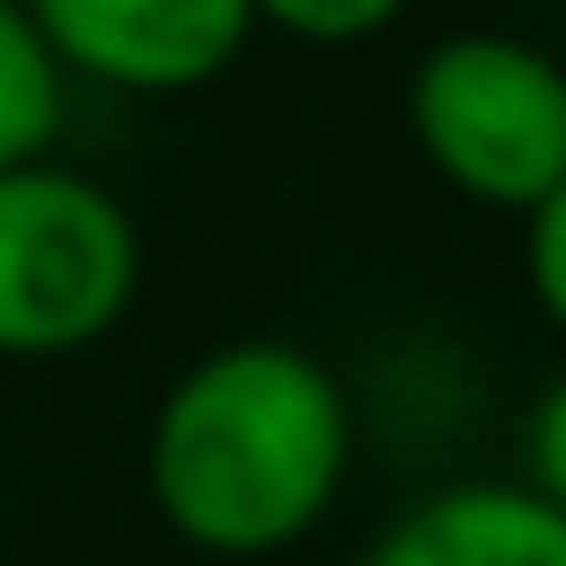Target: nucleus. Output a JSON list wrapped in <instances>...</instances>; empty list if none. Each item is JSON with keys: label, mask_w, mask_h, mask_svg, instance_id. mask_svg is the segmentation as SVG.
I'll list each match as a JSON object with an SVG mask.
<instances>
[{"label": "nucleus", "mask_w": 566, "mask_h": 566, "mask_svg": "<svg viewBox=\"0 0 566 566\" xmlns=\"http://www.w3.org/2000/svg\"><path fill=\"white\" fill-rule=\"evenodd\" d=\"M354 469L345 380L292 336H230L195 354L142 442L159 522L203 557H274L310 539Z\"/></svg>", "instance_id": "f257e3e1"}, {"label": "nucleus", "mask_w": 566, "mask_h": 566, "mask_svg": "<svg viewBox=\"0 0 566 566\" xmlns=\"http://www.w3.org/2000/svg\"><path fill=\"white\" fill-rule=\"evenodd\" d=\"M363 566H566V513L522 478H451L416 495L363 548Z\"/></svg>", "instance_id": "39448f33"}, {"label": "nucleus", "mask_w": 566, "mask_h": 566, "mask_svg": "<svg viewBox=\"0 0 566 566\" xmlns=\"http://www.w3.org/2000/svg\"><path fill=\"white\" fill-rule=\"evenodd\" d=\"M62 115H71V80H62L53 53L35 44L27 9L0 0V177L27 168V159H53Z\"/></svg>", "instance_id": "423d86ee"}, {"label": "nucleus", "mask_w": 566, "mask_h": 566, "mask_svg": "<svg viewBox=\"0 0 566 566\" xmlns=\"http://www.w3.org/2000/svg\"><path fill=\"white\" fill-rule=\"evenodd\" d=\"M62 80H97L124 97L212 88L256 35L248 0H18Z\"/></svg>", "instance_id": "20e7f679"}, {"label": "nucleus", "mask_w": 566, "mask_h": 566, "mask_svg": "<svg viewBox=\"0 0 566 566\" xmlns=\"http://www.w3.org/2000/svg\"><path fill=\"white\" fill-rule=\"evenodd\" d=\"M256 27H283L301 44H363L407 18V0H248Z\"/></svg>", "instance_id": "0eeeda50"}, {"label": "nucleus", "mask_w": 566, "mask_h": 566, "mask_svg": "<svg viewBox=\"0 0 566 566\" xmlns=\"http://www.w3.org/2000/svg\"><path fill=\"white\" fill-rule=\"evenodd\" d=\"M142 292V230L115 186L62 159L0 177V354L62 363L115 336Z\"/></svg>", "instance_id": "7ed1b4c3"}, {"label": "nucleus", "mask_w": 566, "mask_h": 566, "mask_svg": "<svg viewBox=\"0 0 566 566\" xmlns=\"http://www.w3.org/2000/svg\"><path fill=\"white\" fill-rule=\"evenodd\" d=\"M522 274H531V301L548 310V327L566 336V186L522 212Z\"/></svg>", "instance_id": "6e6552de"}, {"label": "nucleus", "mask_w": 566, "mask_h": 566, "mask_svg": "<svg viewBox=\"0 0 566 566\" xmlns=\"http://www.w3.org/2000/svg\"><path fill=\"white\" fill-rule=\"evenodd\" d=\"M407 133L451 195L531 212L566 186V62L531 35L460 27L407 71Z\"/></svg>", "instance_id": "f03ea898"}, {"label": "nucleus", "mask_w": 566, "mask_h": 566, "mask_svg": "<svg viewBox=\"0 0 566 566\" xmlns=\"http://www.w3.org/2000/svg\"><path fill=\"white\" fill-rule=\"evenodd\" d=\"M522 486L539 495V504H557L566 513V371L539 389V407H531V433H522Z\"/></svg>", "instance_id": "1a4fd4ad"}]
</instances>
